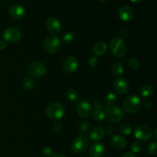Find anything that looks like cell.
<instances>
[{
  "mask_svg": "<svg viewBox=\"0 0 157 157\" xmlns=\"http://www.w3.org/2000/svg\"><path fill=\"white\" fill-rule=\"evenodd\" d=\"M110 52L117 58H123L127 52V45L125 42L120 37L113 38L110 42Z\"/></svg>",
  "mask_w": 157,
  "mask_h": 157,
  "instance_id": "6da1fadb",
  "label": "cell"
},
{
  "mask_svg": "<svg viewBox=\"0 0 157 157\" xmlns=\"http://www.w3.org/2000/svg\"><path fill=\"white\" fill-rule=\"evenodd\" d=\"M141 107V101L136 95H130L123 102V109L126 113L133 114L136 113Z\"/></svg>",
  "mask_w": 157,
  "mask_h": 157,
  "instance_id": "7a4b0ae2",
  "label": "cell"
},
{
  "mask_svg": "<svg viewBox=\"0 0 157 157\" xmlns=\"http://www.w3.org/2000/svg\"><path fill=\"white\" fill-rule=\"evenodd\" d=\"M64 107L62 104L58 102H52L48 105L46 108V113L47 115L52 120L55 121H58L61 119L64 115Z\"/></svg>",
  "mask_w": 157,
  "mask_h": 157,
  "instance_id": "3957f363",
  "label": "cell"
},
{
  "mask_svg": "<svg viewBox=\"0 0 157 157\" xmlns=\"http://www.w3.org/2000/svg\"><path fill=\"white\" fill-rule=\"evenodd\" d=\"M61 46V41L58 36L55 35H49L44 41V48L50 54L57 53Z\"/></svg>",
  "mask_w": 157,
  "mask_h": 157,
  "instance_id": "277c9868",
  "label": "cell"
},
{
  "mask_svg": "<svg viewBox=\"0 0 157 157\" xmlns=\"http://www.w3.org/2000/svg\"><path fill=\"white\" fill-rule=\"evenodd\" d=\"M105 118L110 122L118 124L124 118V113L122 110L117 106H109L105 110Z\"/></svg>",
  "mask_w": 157,
  "mask_h": 157,
  "instance_id": "5b68a950",
  "label": "cell"
},
{
  "mask_svg": "<svg viewBox=\"0 0 157 157\" xmlns=\"http://www.w3.org/2000/svg\"><path fill=\"white\" fill-rule=\"evenodd\" d=\"M89 140L85 135H79L73 140L71 149L75 153H83L88 149Z\"/></svg>",
  "mask_w": 157,
  "mask_h": 157,
  "instance_id": "8992f818",
  "label": "cell"
},
{
  "mask_svg": "<svg viewBox=\"0 0 157 157\" xmlns=\"http://www.w3.org/2000/svg\"><path fill=\"white\" fill-rule=\"evenodd\" d=\"M28 72L31 76L34 78H39L45 75L47 72V68L45 65L39 61H34L32 62L28 67Z\"/></svg>",
  "mask_w": 157,
  "mask_h": 157,
  "instance_id": "52a82bcc",
  "label": "cell"
},
{
  "mask_svg": "<svg viewBox=\"0 0 157 157\" xmlns=\"http://www.w3.org/2000/svg\"><path fill=\"white\" fill-rule=\"evenodd\" d=\"M2 37L6 42L16 43L21 38V32L17 28L9 27L4 31Z\"/></svg>",
  "mask_w": 157,
  "mask_h": 157,
  "instance_id": "ba28073f",
  "label": "cell"
},
{
  "mask_svg": "<svg viewBox=\"0 0 157 157\" xmlns=\"http://www.w3.org/2000/svg\"><path fill=\"white\" fill-rule=\"evenodd\" d=\"M153 134V130L147 125L138 126L134 130L135 137L141 141L149 140L152 138Z\"/></svg>",
  "mask_w": 157,
  "mask_h": 157,
  "instance_id": "9c48e42d",
  "label": "cell"
},
{
  "mask_svg": "<svg viewBox=\"0 0 157 157\" xmlns=\"http://www.w3.org/2000/svg\"><path fill=\"white\" fill-rule=\"evenodd\" d=\"M77 112L80 117L83 119H87L92 115L93 107L88 101H81L78 102L77 105Z\"/></svg>",
  "mask_w": 157,
  "mask_h": 157,
  "instance_id": "30bf717a",
  "label": "cell"
},
{
  "mask_svg": "<svg viewBox=\"0 0 157 157\" xmlns=\"http://www.w3.org/2000/svg\"><path fill=\"white\" fill-rule=\"evenodd\" d=\"M26 14V9L21 5H14L10 7L9 10V15L12 18L15 20L21 19Z\"/></svg>",
  "mask_w": 157,
  "mask_h": 157,
  "instance_id": "8fae6325",
  "label": "cell"
},
{
  "mask_svg": "<svg viewBox=\"0 0 157 157\" xmlns=\"http://www.w3.org/2000/svg\"><path fill=\"white\" fill-rule=\"evenodd\" d=\"M129 82L127 79L124 78H118L113 82V88L117 92L118 94H124L127 93L129 90Z\"/></svg>",
  "mask_w": 157,
  "mask_h": 157,
  "instance_id": "7c38bea8",
  "label": "cell"
},
{
  "mask_svg": "<svg viewBox=\"0 0 157 157\" xmlns=\"http://www.w3.org/2000/svg\"><path fill=\"white\" fill-rule=\"evenodd\" d=\"M63 69L67 73L71 74L75 72L78 67V61L75 57L69 56L65 58L63 62Z\"/></svg>",
  "mask_w": 157,
  "mask_h": 157,
  "instance_id": "4fadbf2b",
  "label": "cell"
},
{
  "mask_svg": "<svg viewBox=\"0 0 157 157\" xmlns=\"http://www.w3.org/2000/svg\"><path fill=\"white\" fill-rule=\"evenodd\" d=\"M119 18L124 21H131L134 16V12L133 9L130 6L124 5L121 6L118 12Z\"/></svg>",
  "mask_w": 157,
  "mask_h": 157,
  "instance_id": "5bb4252c",
  "label": "cell"
},
{
  "mask_svg": "<svg viewBox=\"0 0 157 157\" xmlns=\"http://www.w3.org/2000/svg\"><path fill=\"white\" fill-rule=\"evenodd\" d=\"M45 26L48 30L53 34H58L61 30V21L55 17L48 18L45 21Z\"/></svg>",
  "mask_w": 157,
  "mask_h": 157,
  "instance_id": "9a60e30c",
  "label": "cell"
},
{
  "mask_svg": "<svg viewBox=\"0 0 157 157\" xmlns=\"http://www.w3.org/2000/svg\"><path fill=\"white\" fill-rule=\"evenodd\" d=\"M105 152V146L101 143H96L90 147L89 156L90 157H103Z\"/></svg>",
  "mask_w": 157,
  "mask_h": 157,
  "instance_id": "2e32d148",
  "label": "cell"
},
{
  "mask_svg": "<svg viewBox=\"0 0 157 157\" xmlns=\"http://www.w3.org/2000/svg\"><path fill=\"white\" fill-rule=\"evenodd\" d=\"M104 107L101 103H94V109H93L92 115H93L94 120L97 121H102L105 119V110H103Z\"/></svg>",
  "mask_w": 157,
  "mask_h": 157,
  "instance_id": "e0dca14e",
  "label": "cell"
},
{
  "mask_svg": "<svg viewBox=\"0 0 157 157\" xmlns=\"http://www.w3.org/2000/svg\"><path fill=\"white\" fill-rule=\"evenodd\" d=\"M111 145L117 150H123L127 145V141L124 136L119 135H113L111 139Z\"/></svg>",
  "mask_w": 157,
  "mask_h": 157,
  "instance_id": "ac0fdd59",
  "label": "cell"
},
{
  "mask_svg": "<svg viewBox=\"0 0 157 157\" xmlns=\"http://www.w3.org/2000/svg\"><path fill=\"white\" fill-rule=\"evenodd\" d=\"M105 135L104 129L101 127H95L89 131V137L94 141H98L102 139Z\"/></svg>",
  "mask_w": 157,
  "mask_h": 157,
  "instance_id": "d6986e66",
  "label": "cell"
},
{
  "mask_svg": "<svg viewBox=\"0 0 157 157\" xmlns=\"http://www.w3.org/2000/svg\"><path fill=\"white\" fill-rule=\"evenodd\" d=\"M107 45L105 42H98L94 45L92 51L96 56H99L104 55L107 52Z\"/></svg>",
  "mask_w": 157,
  "mask_h": 157,
  "instance_id": "ffe728a7",
  "label": "cell"
},
{
  "mask_svg": "<svg viewBox=\"0 0 157 157\" xmlns=\"http://www.w3.org/2000/svg\"><path fill=\"white\" fill-rule=\"evenodd\" d=\"M140 96L143 98H149L151 97L153 94V87L150 84H144L140 89Z\"/></svg>",
  "mask_w": 157,
  "mask_h": 157,
  "instance_id": "44dd1931",
  "label": "cell"
},
{
  "mask_svg": "<svg viewBox=\"0 0 157 157\" xmlns=\"http://www.w3.org/2000/svg\"><path fill=\"white\" fill-rule=\"evenodd\" d=\"M66 98L68 101H71V102H77V101L79 100L80 96L78 92L75 89H68V90L66 91Z\"/></svg>",
  "mask_w": 157,
  "mask_h": 157,
  "instance_id": "7402d4cb",
  "label": "cell"
},
{
  "mask_svg": "<svg viewBox=\"0 0 157 157\" xmlns=\"http://www.w3.org/2000/svg\"><path fill=\"white\" fill-rule=\"evenodd\" d=\"M21 84H22L23 87L27 90H32L35 87V81L33 80V78L29 76L25 77L24 79L22 80V83Z\"/></svg>",
  "mask_w": 157,
  "mask_h": 157,
  "instance_id": "603a6c76",
  "label": "cell"
},
{
  "mask_svg": "<svg viewBox=\"0 0 157 157\" xmlns=\"http://www.w3.org/2000/svg\"><path fill=\"white\" fill-rule=\"evenodd\" d=\"M124 66L121 63H113L111 66V72L115 76H121V75L124 74Z\"/></svg>",
  "mask_w": 157,
  "mask_h": 157,
  "instance_id": "cb8c5ba5",
  "label": "cell"
},
{
  "mask_svg": "<svg viewBox=\"0 0 157 157\" xmlns=\"http://www.w3.org/2000/svg\"><path fill=\"white\" fill-rule=\"evenodd\" d=\"M132 127L128 123H123L120 127V131L124 136H130L132 133Z\"/></svg>",
  "mask_w": 157,
  "mask_h": 157,
  "instance_id": "d4e9b609",
  "label": "cell"
},
{
  "mask_svg": "<svg viewBox=\"0 0 157 157\" xmlns=\"http://www.w3.org/2000/svg\"><path fill=\"white\" fill-rule=\"evenodd\" d=\"M78 130H79L80 133L82 135L87 134L90 130V124L88 121H82L79 124V128H78Z\"/></svg>",
  "mask_w": 157,
  "mask_h": 157,
  "instance_id": "484cf974",
  "label": "cell"
},
{
  "mask_svg": "<svg viewBox=\"0 0 157 157\" xmlns=\"http://www.w3.org/2000/svg\"><path fill=\"white\" fill-rule=\"evenodd\" d=\"M62 39L64 42L67 43V44H71L75 41V35L73 32H67L63 35Z\"/></svg>",
  "mask_w": 157,
  "mask_h": 157,
  "instance_id": "4316f807",
  "label": "cell"
},
{
  "mask_svg": "<svg viewBox=\"0 0 157 157\" xmlns=\"http://www.w3.org/2000/svg\"><path fill=\"white\" fill-rule=\"evenodd\" d=\"M117 101V95L115 94L114 93H112V92H110V93L107 94V96H106V98H105L106 104H107L108 105L111 106V105H113V104H114Z\"/></svg>",
  "mask_w": 157,
  "mask_h": 157,
  "instance_id": "83f0119b",
  "label": "cell"
},
{
  "mask_svg": "<svg viewBox=\"0 0 157 157\" xmlns=\"http://www.w3.org/2000/svg\"><path fill=\"white\" fill-rule=\"evenodd\" d=\"M130 150H131L133 153H139L142 151L143 150V145L139 141H135L131 144L130 147Z\"/></svg>",
  "mask_w": 157,
  "mask_h": 157,
  "instance_id": "f1b7e54d",
  "label": "cell"
},
{
  "mask_svg": "<svg viewBox=\"0 0 157 157\" xmlns=\"http://www.w3.org/2000/svg\"><path fill=\"white\" fill-rule=\"evenodd\" d=\"M41 154L44 157H52L53 156V150L50 147L45 146L41 149Z\"/></svg>",
  "mask_w": 157,
  "mask_h": 157,
  "instance_id": "f546056e",
  "label": "cell"
},
{
  "mask_svg": "<svg viewBox=\"0 0 157 157\" xmlns=\"http://www.w3.org/2000/svg\"><path fill=\"white\" fill-rule=\"evenodd\" d=\"M147 150H148L149 153L153 156H156L157 153V144L156 142H152L149 144L148 147H147Z\"/></svg>",
  "mask_w": 157,
  "mask_h": 157,
  "instance_id": "4dcf8cb0",
  "label": "cell"
},
{
  "mask_svg": "<svg viewBox=\"0 0 157 157\" xmlns=\"http://www.w3.org/2000/svg\"><path fill=\"white\" fill-rule=\"evenodd\" d=\"M129 65L133 70H136V69L139 68L140 67V62L136 58H130L129 60Z\"/></svg>",
  "mask_w": 157,
  "mask_h": 157,
  "instance_id": "1f68e13d",
  "label": "cell"
},
{
  "mask_svg": "<svg viewBox=\"0 0 157 157\" xmlns=\"http://www.w3.org/2000/svg\"><path fill=\"white\" fill-rule=\"evenodd\" d=\"M52 128H53V130L55 133H60V132H61V130H63V126L61 122L56 121L55 122H54Z\"/></svg>",
  "mask_w": 157,
  "mask_h": 157,
  "instance_id": "d6a6232c",
  "label": "cell"
},
{
  "mask_svg": "<svg viewBox=\"0 0 157 157\" xmlns=\"http://www.w3.org/2000/svg\"><path fill=\"white\" fill-rule=\"evenodd\" d=\"M98 60L96 56H92L89 58L88 64L90 67H93V68L94 67H96L97 66H98Z\"/></svg>",
  "mask_w": 157,
  "mask_h": 157,
  "instance_id": "836d02e7",
  "label": "cell"
},
{
  "mask_svg": "<svg viewBox=\"0 0 157 157\" xmlns=\"http://www.w3.org/2000/svg\"><path fill=\"white\" fill-rule=\"evenodd\" d=\"M119 34H120V38H127V37H128L129 35V31L126 29H123L120 31Z\"/></svg>",
  "mask_w": 157,
  "mask_h": 157,
  "instance_id": "e575fe53",
  "label": "cell"
},
{
  "mask_svg": "<svg viewBox=\"0 0 157 157\" xmlns=\"http://www.w3.org/2000/svg\"><path fill=\"white\" fill-rule=\"evenodd\" d=\"M104 131H105V133L110 135V136H113V133H114V130H113L111 126H107L106 127V130H104Z\"/></svg>",
  "mask_w": 157,
  "mask_h": 157,
  "instance_id": "d590c367",
  "label": "cell"
},
{
  "mask_svg": "<svg viewBox=\"0 0 157 157\" xmlns=\"http://www.w3.org/2000/svg\"><path fill=\"white\" fill-rule=\"evenodd\" d=\"M7 47V42L4 40H0V50H5Z\"/></svg>",
  "mask_w": 157,
  "mask_h": 157,
  "instance_id": "8d00e7d4",
  "label": "cell"
},
{
  "mask_svg": "<svg viewBox=\"0 0 157 157\" xmlns=\"http://www.w3.org/2000/svg\"><path fill=\"white\" fill-rule=\"evenodd\" d=\"M122 157H136L134 155V153H131V152H128V153H126Z\"/></svg>",
  "mask_w": 157,
  "mask_h": 157,
  "instance_id": "74e56055",
  "label": "cell"
},
{
  "mask_svg": "<svg viewBox=\"0 0 157 157\" xmlns=\"http://www.w3.org/2000/svg\"><path fill=\"white\" fill-rule=\"evenodd\" d=\"M143 105H144V107H147V108H149L150 107H151V103L150 102V101H144V104H143Z\"/></svg>",
  "mask_w": 157,
  "mask_h": 157,
  "instance_id": "f35d334b",
  "label": "cell"
},
{
  "mask_svg": "<svg viewBox=\"0 0 157 157\" xmlns=\"http://www.w3.org/2000/svg\"><path fill=\"white\" fill-rule=\"evenodd\" d=\"M53 157H66L65 155H64L63 153H56L53 156Z\"/></svg>",
  "mask_w": 157,
  "mask_h": 157,
  "instance_id": "ab89813d",
  "label": "cell"
},
{
  "mask_svg": "<svg viewBox=\"0 0 157 157\" xmlns=\"http://www.w3.org/2000/svg\"><path fill=\"white\" fill-rule=\"evenodd\" d=\"M143 1H144V0H130V2H133V3H136V4L142 2Z\"/></svg>",
  "mask_w": 157,
  "mask_h": 157,
  "instance_id": "60d3db41",
  "label": "cell"
},
{
  "mask_svg": "<svg viewBox=\"0 0 157 157\" xmlns=\"http://www.w3.org/2000/svg\"><path fill=\"white\" fill-rule=\"evenodd\" d=\"M98 1L101 2H108L109 0H98Z\"/></svg>",
  "mask_w": 157,
  "mask_h": 157,
  "instance_id": "b9f144b4",
  "label": "cell"
}]
</instances>
